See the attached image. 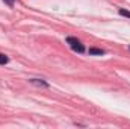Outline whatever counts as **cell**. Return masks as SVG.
<instances>
[{"instance_id": "4", "label": "cell", "mask_w": 130, "mask_h": 129, "mask_svg": "<svg viewBox=\"0 0 130 129\" xmlns=\"http://www.w3.org/2000/svg\"><path fill=\"white\" fill-rule=\"evenodd\" d=\"M120 14H121L123 17H127V18H130V11H126V9H120Z\"/></svg>"}, {"instance_id": "2", "label": "cell", "mask_w": 130, "mask_h": 129, "mask_svg": "<svg viewBox=\"0 0 130 129\" xmlns=\"http://www.w3.org/2000/svg\"><path fill=\"white\" fill-rule=\"evenodd\" d=\"M89 53H91V55H104V50H103V49L91 47V49H89Z\"/></svg>"}, {"instance_id": "1", "label": "cell", "mask_w": 130, "mask_h": 129, "mask_svg": "<svg viewBox=\"0 0 130 129\" xmlns=\"http://www.w3.org/2000/svg\"><path fill=\"white\" fill-rule=\"evenodd\" d=\"M67 43L71 46V49L74 50V52H79V53H82L83 50H85V47H83V44L77 40V38H74V36H68L67 38Z\"/></svg>"}, {"instance_id": "3", "label": "cell", "mask_w": 130, "mask_h": 129, "mask_svg": "<svg viewBox=\"0 0 130 129\" xmlns=\"http://www.w3.org/2000/svg\"><path fill=\"white\" fill-rule=\"evenodd\" d=\"M9 61V58L6 56V55H3V53H0V65H3V64H6Z\"/></svg>"}, {"instance_id": "5", "label": "cell", "mask_w": 130, "mask_h": 129, "mask_svg": "<svg viewBox=\"0 0 130 129\" xmlns=\"http://www.w3.org/2000/svg\"><path fill=\"white\" fill-rule=\"evenodd\" d=\"M5 2H6V3H8V5H11V6H12V5H14V0H5Z\"/></svg>"}]
</instances>
